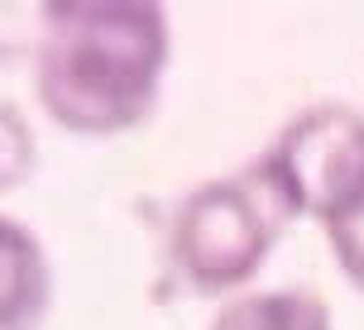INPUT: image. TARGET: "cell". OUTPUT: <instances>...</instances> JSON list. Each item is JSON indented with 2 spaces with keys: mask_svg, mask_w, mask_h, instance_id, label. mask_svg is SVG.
<instances>
[{
  "mask_svg": "<svg viewBox=\"0 0 364 330\" xmlns=\"http://www.w3.org/2000/svg\"><path fill=\"white\" fill-rule=\"evenodd\" d=\"M34 92L77 139H115L154 115L173 62L168 10L154 0H53L38 10Z\"/></svg>",
  "mask_w": 364,
  "mask_h": 330,
  "instance_id": "1",
  "label": "cell"
},
{
  "mask_svg": "<svg viewBox=\"0 0 364 330\" xmlns=\"http://www.w3.org/2000/svg\"><path fill=\"white\" fill-rule=\"evenodd\" d=\"M255 172L288 220H316L336 268L364 292V115L355 106H311L278 129Z\"/></svg>",
  "mask_w": 364,
  "mask_h": 330,
  "instance_id": "2",
  "label": "cell"
},
{
  "mask_svg": "<svg viewBox=\"0 0 364 330\" xmlns=\"http://www.w3.org/2000/svg\"><path fill=\"white\" fill-rule=\"evenodd\" d=\"M283 225L288 211L250 163L245 172L192 187L178 202L168 225V263L187 292L230 302L269 263Z\"/></svg>",
  "mask_w": 364,
  "mask_h": 330,
  "instance_id": "3",
  "label": "cell"
},
{
  "mask_svg": "<svg viewBox=\"0 0 364 330\" xmlns=\"http://www.w3.org/2000/svg\"><path fill=\"white\" fill-rule=\"evenodd\" d=\"M53 312V263L43 239L0 216V330H43Z\"/></svg>",
  "mask_w": 364,
  "mask_h": 330,
  "instance_id": "4",
  "label": "cell"
},
{
  "mask_svg": "<svg viewBox=\"0 0 364 330\" xmlns=\"http://www.w3.org/2000/svg\"><path fill=\"white\" fill-rule=\"evenodd\" d=\"M211 330H331V307L311 287H264L230 297Z\"/></svg>",
  "mask_w": 364,
  "mask_h": 330,
  "instance_id": "5",
  "label": "cell"
},
{
  "mask_svg": "<svg viewBox=\"0 0 364 330\" xmlns=\"http://www.w3.org/2000/svg\"><path fill=\"white\" fill-rule=\"evenodd\" d=\"M38 167V144H34V129L24 120V110L0 101V197L15 192L34 177Z\"/></svg>",
  "mask_w": 364,
  "mask_h": 330,
  "instance_id": "6",
  "label": "cell"
}]
</instances>
